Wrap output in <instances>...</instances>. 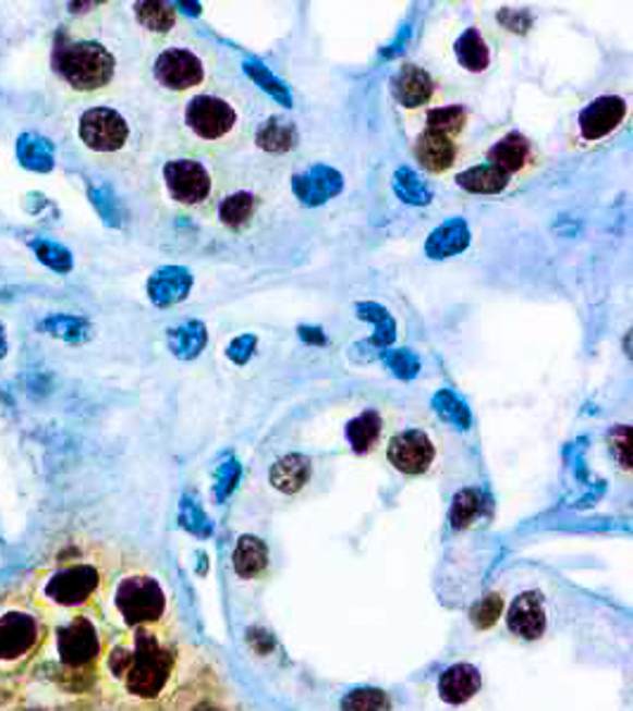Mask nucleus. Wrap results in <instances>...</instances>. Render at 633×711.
Returning <instances> with one entry per match:
<instances>
[{
  "mask_svg": "<svg viewBox=\"0 0 633 711\" xmlns=\"http://www.w3.org/2000/svg\"><path fill=\"white\" fill-rule=\"evenodd\" d=\"M105 671L133 700L157 702L176 674V650L157 630L138 628L107 650Z\"/></svg>",
  "mask_w": 633,
  "mask_h": 711,
  "instance_id": "f257e3e1",
  "label": "nucleus"
},
{
  "mask_svg": "<svg viewBox=\"0 0 633 711\" xmlns=\"http://www.w3.org/2000/svg\"><path fill=\"white\" fill-rule=\"evenodd\" d=\"M50 638L44 610L26 596L0 600V681L20 678Z\"/></svg>",
  "mask_w": 633,
  "mask_h": 711,
  "instance_id": "f03ea898",
  "label": "nucleus"
},
{
  "mask_svg": "<svg viewBox=\"0 0 633 711\" xmlns=\"http://www.w3.org/2000/svg\"><path fill=\"white\" fill-rule=\"evenodd\" d=\"M112 610L119 622L131 630L165 624L169 614V596L159 579L147 574H126L112 588Z\"/></svg>",
  "mask_w": 633,
  "mask_h": 711,
  "instance_id": "7ed1b4c3",
  "label": "nucleus"
},
{
  "mask_svg": "<svg viewBox=\"0 0 633 711\" xmlns=\"http://www.w3.org/2000/svg\"><path fill=\"white\" fill-rule=\"evenodd\" d=\"M102 588V572L93 562H66L46 572L36 581L34 600L40 608L81 610L98 598Z\"/></svg>",
  "mask_w": 633,
  "mask_h": 711,
  "instance_id": "20e7f679",
  "label": "nucleus"
},
{
  "mask_svg": "<svg viewBox=\"0 0 633 711\" xmlns=\"http://www.w3.org/2000/svg\"><path fill=\"white\" fill-rule=\"evenodd\" d=\"M52 646H56L58 666L66 676L90 674L105 654L102 630L88 612H76L60 624L52 634Z\"/></svg>",
  "mask_w": 633,
  "mask_h": 711,
  "instance_id": "39448f33",
  "label": "nucleus"
},
{
  "mask_svg": "<svg viewBox=\"0 0 633 711\" xmlns=\"http://www.w3.org/2000/svg\"><path fill=\"white\" fill-rule=\"evenodd\" d=\"M58 70L72 88L90 93L112 82L117 60L102 44L76 41L58 50Z\"/></svg>",
  "mask_w": 633,
  "mask_h": 711,
  "instance_id": "423d86ee",
  "label": "nucleus"
},
{
  "mask_svg": "<svg viewBox=\"0 0 633 711\" xmlns=\"http://www.w3.org/2000/svg\"><path fill=\"white\" fill-rule=\"evenodd\" d=\"M185 126L195 138L205 143H226L231 140L242 126L238 107L221 96L202 93L185 107Z\"/></svg>",
  "mask_w": 633,
  "mask_h": 711,
  "instance_id": "0eeeda50",
  "label": "nucleus"
},
{
  "mask_svg": "<svg viewBox=\"0 0 633 711\" xmlns=\"http://www.w3.org/2000/svg\"><path fill=\"white\" fill-rule=\"evenodd\" d=\"M165 183L171 199L185 207L205 205L214 193L211 171L191 157L171 159L165 164Z\"/></svg>",
  "mask_w": 633,
  "mask_h": 711,
  "instance_id": "6e6552de",
  "label": "nucleus"
},
{
  "mask_svg": "<svg viewBox=\"0 0 633 711\" xmlns=\"http://www.w3.org/2000/svg\"><path fill=\"white\" fill-rule=\"evenodd\" d=\"M78 136L96 152H117L129 143L131 128L126 119L112 107H93L81 114Z\"/></svg>",
  "mask_w": 633,
  "mask_h": 711,
  "instance_id": "1a4fd4ad",
  "label": "nucleus"
},
{
  "mask_svg": "<svg viewBox=\"0 0 633 711\" xmlns=\"http://www.w3.org/2000/svg\"><path fill=\"white\" fill-rule=\"evenodd\" d=\"M155 78L159 86H165L169 90H193L197 86L205 84L207 78V66L202 62L197 52L187 50V48H167L161 50L157 60H155Z\"/></svg>",
  "mask_w": 633,
  "mask_h": 711,
  "instance_id": "9d476101",
  "label": "nucleus"
},
{
  "mask_svg": "<svg viewBox=\"0 0 633 711\" xmlns=\"http://www.w3.org/2000/svg\"><path fill=\"white\" fill-rule=\"evenodd\" d=\"M387 458L401 475L421 477L437 461V446L423 429H403L389 439Z\"/></svg>",
  "mask_w": 633,
  "mask_h": 711,
  "instance_id": "9b49d317",
  "label": "nucleus"
},
{
  "mask_svg": "<svg viewBox=\"0 0 633 711\" xmlns=\"http://www.w3.org/2000/svg\"><path fill=\"white\" fill-rule=\"evenodd\" d=\"M629 105L619 96H600L591 100L576 119L579 138L584 143H600L626 122Z\"/></svg>",
  "mask_w": 633,
  "mask_h": 711,
  "instance_id": "f8f14e48",
  "label": "nucleus"
},
{
  "mask_svg": "<svg viewBox=\"0 0 633 711\" xmlns=\"http://www.w3.org/2000/svg\"><path fill=\"white\" fill-rule=\"evenodd\" d=\"M344 191V176L334 167L316 164L292 176V193L304 207H322Z\"/></svg>",
  "mask_w": 633,
  "mask_h": 711,
  "instance_id": "ddd939ff",
  "label": "nucleus"
},
{
  "mask_svg": "<svg viewBox=\"0 0 633 711\" xmlns=\"http://www.w3.org/2000/svg\"><path fill=\"white\" fill-rule=\"evenodd\" d=\"M437 84L429 72L417 64H403L392 78V96L403 110H421L435 100Z\"/></svg>",
  "mask_w": 633,
  "mask_h": 711,
  "instance_id": "4468645a",
  "label": "nucleus"
},
{
  "mask_svg": "<svg viewBox=\"0 0 633 711\" xmlns=\"http://www.w3.org/2000/svg\"><path fill=\"white\" fill-rule=\"evenodd\" d=\"M193 285L195 278L185 266H161L147 280V297L157 308H169L185 302Z\"/></svg>",
  "mask_w": 633,
  "mask_h": 711,
  "instance_id": "2eb2a0df",
  "label": "nucleus"
},
{
  "mask_svg": "<svg viewBox=\"0 0 633 711\" xmlns=\"http://www.w3.org/2000/svg\"><path fill=\"white\" fill-rule=\"evenodd\" d=\"M413 155L417 159V164H421L427 173H435V176H439V173H447L455 167L458 155H461V147H458V143L453 138L443 136V133L425 128L415 140Z\"/></svg>",
  "mask_w": 633,
  "mask_h": 711,
  "instance_id": "dca6fc26",
  "label": "nucleus"
},
{
  "mask_svg": "<svg viewBox=\"0 0 633 711\" xmlns=\"http://www.w3.org/2000/svg\"><path fill=\"white\" fill-rule=\"evenodd\" d=\"M487 159H489L487 164L503 171L508 179H513L515 173H522L524 169L536 164V152L527 136H522L518 131H510L508 136H503L501 140L489 147Z\"/></svg>",
  "mask_w": 633,
  "mask_h": 711,
  "instance_id": "f3484780",
  "label": "nucleus"
},
{
  "mask_svg": "<svg viewBox=\"0 0 633 711\" xmlns=\"http://www.w3.org/2000/svg\"><path fill=\"white\" fill-rule=\"evenodd\" d=\"M470 243H473V231H470V223L461 217L443 221L441 225H437L433 233H429L427 243H425V257H429L433 261H443V259H451L458 257V254H463Z\"/></svg>",
  "mask_w": 633,
  "mask_h": 711,
  "instance_id": "a211bd4d",
  "label": "nucleus"
},
{
  "mask_svg": "<svg viewBox=\"0 0 633 711\" xmlns=\"http://www.w3.org/2000/svg\"><path fill=\"white\" fill-rule=\"evenodd\" d=\"M508 628L524 640H536L546 630V605L541 593H522L508 612Z\"/></svg>",
  "mask_w": 633,
  "mask_h": 711,
  "instance_id": "6ab92c4d",
  "label": "nucleus"
},
{
  "mask_svg": "<svg viewBox=\"0 0 633 711\" xmlns=\"http://www.w3.org/2000/svg\"><path fill=\"white\" fill-rule=\"evenodd\" d=\"M482 686L479 671L473 664H453L439 678V695L443 702L463 704L473 700Z\"/></svg>",
  "mask_w": 633,
  "mask_h": 711,
  "instance_id": "aec40b11",
  "label": "nucleus"
},
{
  "mask_svg": "<svg viewBox=\"0 0 633 711\" xmlns=\"http://www.w3.org/2000/svg\"><path fill=\"white\" fill-rule=\"evenodd\" d=\"M312 461L306 458L302 453H290V455H282V458L271 467V485L282 491V493H300L306 485L308 479H312Z\"/></svg>",
  "mask_w": 633,
  "mask_h": 711,
  "instance_id": "412c9836",
  "label": "nucleus"
},
{
  "mask_svg": "<svg viewBox=\"0 0 633 711\" xmlns=\"http://www.w3.org/2000/svg\"><path fill=\"white\" fill-rule=\"evenodd\" d=\"M453 50L458 64L470 74H482L491 66L489 41L482 36L479 29H475V26H470V29H465L461 36H458Z\"/></svg>",
  "mask_w": 633,
  "mask_h": 711,
  "instance_id": "4be33fe9",
  "label": "nucleus"
},
{
  "mask_svg": "<svg viewBox=\"0 0 633 711\" xmlns=\"http://www.w3.org/2000/svg\"><path fill=\"white\" fill-rule=\"evenodd\" d=\"M300 145V131L288 119L271 117L257 128V147L268 155H288Z\"/></svg>",
  "mask_w": 633,
  "mask_h": 711,
  "instance_id": "5701e85b",
  "label": "nucleus"
},
{
  "mask_svg": "<svg viewBox=\"0 0 633 711\" xmlns=\"http://www.w3.org/2000/svg\"><path fill=\"white\" fill-rule=\"evenodd\" d=\"M207 342H209V332L202 320H187V323L171 328L167 332L169 352L181 360L197 358L207 348Z\"/></svg>",
  "mask_w": 633,
  "mask_h": 711,
  "instance_id": "b1692460",
  "label": "nucleus"
},
{
  "mask_svg": "<svg viewBox=\"0 0 633 711\" xmlns=\"http://www.w3.org/2000/svg\"><path fill=\"white\" fill-rule=\"evenodd\" d=\"M382 415L375 408H366L346 425V439L354 453H373L382 439Z\"/></svg>",
  "mask_w": 633,
  "mask_h": 711,
  "instance_id": "393cba45",
  "label": "nucleus"
},
{
  "mask_svg": "<svg viewBox=\"0 0 633 711\" xmlns=\"http://www.w3.org/2000/svg\"><path fill=\"white\" fill-rule=\"evenodd\" d=\"M455 183L470 195H501L510 185V179L491 164H477L458 173Z\"/></svg>",
  "mask_w": 633,
  "mask_h": 711,
  "instance_id": "a878e982",
  "label": "nucleus"
},
{
  "mask_svg": "<svg viewBox=\"0 0 633 711\" xmlns=\"http://www.w3.org/2000/svg\"><path fill=\"white\" fill-rule=\"evenodd\" d=\"M356 314L363 320H370L375 326V334L358 346H368V348H387L392 346L397 340V320L392 318V314L387 311L385 306H380L377 302H358L356 304Z\"/></svg>",
  "mask_w": 633,
  "mask_h": 711,
  "instance_id": "bb28decb",
  "label": "nucleus"
},
{
  "mask_svg": "<svg viewBox=\"0 0 633 711\" xmlns=\"http://www.w3.org/2000/svg\"><path fill=\"white\" fill-rule=\"evenodd\" d=\"M268 565V548L257 536H242L233 553V567L242 579H254Z\"/></svg>",
  "mask_w": 633,
  "mask_h": 711,
  "instance_id": "cd10ccee",
  "label": "nucleus"
},
{
  "mask_svg": "<svg viewBox=\"0 0 633 711\" xmlns=\"http://www.w3.org/2000/svg\"><path fill=\"white\" fill-rule=\"evenodd\" d=\"M254 211H257V197L247 191H240L221 199L219 221L231 231H240L254 219Z\"/></svg>",
  "mask_w": 633,
  "mask_h": 711,
  "instance_id": "c85d7f7f",
  "label": "nucleus"
},
{
  "mask_svg": "<svg viewBox=\"0 0 633 711\" xmlns=\"http://www.w3.org/2000/svg\"><path fill=\"white\" fill-rule=\"evenodd\" d=\"M392 187L403 205L427 207L429 203H433V191H429L427 183L409 167H401L394 171Z\"/></svg>",
  "mask_w": 633,
  "mask_h": 711,
  "instance_id": "c756f323",
  "label": "nucleus"
},
{
  "mask_svg": "<svg viewBox=\"0 0 633 711\" xmlns=\"http://www.w3.org/2000/svg\"><path fill=\"white\" fill-rule=\"evenodd\" d=\"M17 155H20V162L32 169V171H40L46 173L56 164V155H52V145L36 136V133H24L17 143Z\"/></svg>",
  "mask_w": 633,
  "mask_h": 711,
  "instance_id": "7c9ffc66",
  "label": "nucleus"
},
{
  "mask_svg": "<svg viewBox=\"0 0 633 711\" xmlns=\"http://www.w3.org/2000/svg\"><path fill=\"white\" fill-rule=\"evenodd\" d=\"M242 70H245V74L252 78V82L257 84L266 93V96H271L278 105H282V107L294 105L290 88L282 84L280 78L271 70H268V66H264L259 60H245Z\"/></svg>",
  "mask_w": 633,
  "mask_h": 711,
  "instance_id": "2f4dec72",
  "label": "nucleus"
},
{
  "mask_svg": "<svg viewBox=\"0 0 633 711\" xmlns=\"http://www.w3.org/2000/svg\"><path fill=\"white\" fill-rule=\"evenodd\" d=\"M467 119L470 114L463 105H441L427 112V128L455 140L465 131Z\"/></svg>",
  "mask_w": 633,
  "mask_h": 711,
  "instance_id": "473e14b6",
  "label": "nucleus"
},
{
  "mask_svg": "<svg viewBox=\"0 0 633 711\" xmlns=\"http://www.w3.org/2000/svg\"><path fill=\"white\" fill-rule=\"evenodd\" d=\"M48 334L52 338H60L64 342H72V344H81V342H88L93 338V328L86 318H78V316H50L46 318L44 323H40Z\"/></svg>",
  "mask_w": 633,
  "mask_h": 711,
  "instance_id": "72a5a7b5",
  "label": "nucleus"
},
{
  "mask_svg": "<svg viewBox=\"0 0 633 711\" xmlns=\"http://www.w3.org/2000/svg\"><path fill=\"white\" fill-rule=\"evenodd\" d=\"M433 408L441 420L455 425L458 429H467L470 422H473V413H470L467 404L461 396L453 394L451 389H439L433 396Z\"/></svg>",
  "mask_w": 633,
  "mask_h": 711,
  "instance_id": "f704fd0d",
  "label": "nucleus"
},
{
  "mask_svg": "<svg viewBox=\"0 0 633 711\" xmlns=\"http://www.w3.org/2000/svg\"><path fill=\"white\" fill-rule=\"evenodd\" d=\"M136 17L138 22L155 34H169L176 24V8L169 3H153V0H145V3H136Z\"/></svg>",
  "mask_w": 633,
  "mask_h": 711,
  "instance_id": "c9c22d12",
  "label": "nucleus"
},
{
  "mask_svg": "<svg viewBox=\"0 0 633 711\" xmlns=\"http://www.w3.org/2000/svg\"><path fill=\"white\" fill-rule=\"evenodd\" d=\"M382 364L387 370H392L394 378L399 380H413L421 372V358L411 348H385L382 352Z\"/></svg>",
  "mask_w": 633,
  "mask_h": 711,
  "instance_id": "e433bc0d",
  "label": "nucleus"
},
{
  "mask_svg": "<svg viewBox=\"0 0 633 711\" xmlns=\"http://www.w3.org/2000/svg\"><path fill=\"white\" fill-rule=\"evenodd\" d=\"M32 249L36 257L44 261L48 268L58 273H70L72 271V254L58 243H50V240H32Z\"/></svg>",
  "mask_w": 633,
  "mask_h": 711,
  "instance_id": "4c0bfd02",
  "label": "nucleus"
},
{
  "mask_svg": "<svg viewBox=\"0 0 633 711\" xmlns=\"http://www.w3.org/2000/svg\"><path fill=\"white\" fill-rule=\"evenodd\" d=\"M342 711H389V697L373 688L354 690L342 700Z\"/></svg>",
  "mask_w": 633,
  "mask_h": 711,
  "instance_id": "58836bf2",
  "label": "nucleus"
},
{
  "mask_svg": "<svg viewBox=\"0 0 633 711\" xmlns=\"http://www.w3.org/2000/svg\"><path fill=\"white\" fill-rule=\"evenodd\" d=\"M479 507H482V501H479V493L477 491L465 489V491L458 493L455 501H453V510H451L453 527L455 529L467 527L470 522H473L479 515Z\"/></svg>",
  "mask_w": 633,
  "mask_h": 711,
  "instance_id": "ea45409f",
  "label": "nucleus"
},
{
  "mask_svg": "<svg viewBox=\"0 0 633 711\" xmlns=\"http://www.w3.org/2000/svg\"><path fill=\"white\" fill-rule=\"evenodd\" d=\"M503 612V596L491 593L487 598H482V602H477L475 610H473V622L477 628H489L498 622V616Z\"/></svg>",
  "mask_w": 633,
  "mask_h": 711,
  "instance_id": "a19ab883",
  "label": "nucleus"
},
{
  "mask_svg": "<svg viewBox=\"0 0 633 711\" xmlns=\"http://www.w3.org/2000/svg\"><path fill=\"white\" fill-rule=\"evenodd\" d=\"M257 344H259L257 334H240V338H235L231 344H228L226 356L231 358L235 366H247L254 352H257Z\"/></svg>",
  "mask_w": 633,
  "mask_h": 711,
  "instance_id": "79ce46f5",
  "label": "nucleus"
},
{
  "mask_svg": "<svg viewBox=\"0 0 633 711\" xmlns=\"http://www.w3.org/2000/svg\"><path fill=\"white\" fill-rule=\"evenodd\" d=\"M610 441V449L614 453V458L622 465V469H631V458H629V444H631V432L626 425H617L614 429H610L608 434Z\"/></svg>",
  "mask_w": 633,
  "mask_h": 711,
  "instance_id": "37998d69",
  "label": "nucleus"
},
{
  "mask_svg": "<svg viewBox=\"0 0 633 711\" xmlns=\"http://www.w3.org/2000/svg\"><path fill=\"white\" fill-rule=\"evenodd\" d=\"M179 711H231L228 707H223L219 700H214L207 692H191L181 702Z\"/></svg>",
  "mask_w": 633,
  "mask_h": 711,
  "instance_id": "c03bdc74",
  "label": "nucleus"
},
{
  "mask_svg": "<svg viewBox=\"0 0 633 711\" xmlns=\"http://www.w3.org/2000/svg\"><path fill=\"white\" fill-rule=\"evenodd\" d=\"M93 197V205L98 207L100 211V217L107 221V223H112V225H119V205H117V199L112 195H107V191H93L90 193Z\"/></svg>",
  "mask_w": 633,
  "mask_h": 711,
  "instance_id": "a18cd8bd",
  "label": "nucleus"
},
{
  "mask_svg": "<svg viewBox=\"0 0 633 711\" xmlns=\"http://www.w3.org/2000/svg\"><path fill=\"white\" fill-rule=\"evenodd\" d=\"M498 22H501L503 26H508V29L515 32V34H524L532 26V17L527 15V12H522V15H518L515 10L498 12Z\"/></svg>",
  "mask_w": 633,
  "mask_h": 711,
  "instance_id": "49530a36",
  "label": "nucleus"
},
{
  "mask_svg": "<svg viewBox=\"0 0 633 711\" xmlns=\"http://www.w3.org/2000/svg\"><path fill=\"white\" fill-rule=\"evenodd\" d=\"M300 338H302L304 342H308V344H318V346L328 344L326 334H322L320 328H300Z\"/></svg>",
  "mask_w": 633,
  "mask_h": 711,
  "instance_id": "de8ad7c7",
  "label": "nucleus"
},
{
  "mask_svg": "<svg viewBox=\"0 0 633 711\" xmlns=\"http://www.w3.org/2000/svg\"><path fill=\"white\" fill-rule=\"evenodd\" d=\"M5 354V340H3V330H0V356Z\"/></svg>",
  "mask_w": 633,
  "mask_h": 711,
  "instance_id": "09e8293b",
  "label": "nucleus"
}]
</instances>
